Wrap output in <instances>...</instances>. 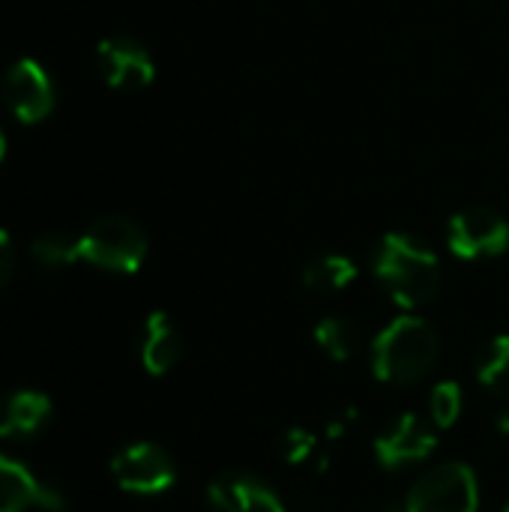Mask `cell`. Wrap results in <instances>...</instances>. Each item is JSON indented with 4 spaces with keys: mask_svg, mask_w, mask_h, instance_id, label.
<instances>
[{
    "mask_svg": "<svg viewBox=\"0 0 509 512\" xmlns=\"http://www.w3.org/2000/svg\"><path fill=\"white\" fill-rule=\"evenodd\" d=\"M354 420H357V408H348L345 414L333 417V420H330V426H327V438H330V441L342 438V435L348 432V426H351Z\"/></svg>",
    "mask_w": 509,
    "mask_h": 512,
    "instance_id": "21",
    "label": "cell"
},
{
    "mask_svg": "<svg viewBox=\"0 0 509 512\" xmlns=\"http://www.w3.org/2000/svg\"><path fill=\"white\" fill-rule=\"evenodd\" d=\"M465 399H462V387L456 381H441L435 384L432 396H429V420L435 423V429H453L456 420L462 417Z\"/></svg>",
    "mask_w": 509,
    "mask_h": 512,
    "instance_id": "18",
    "label": "cell"
},
{
    "mask_svg": "<svg viewBox=\"0 0 509 512\" xmlns=\"http://www.w3.org/2000/svg\"><path fill=\"white\" fill-rule=\"evenodd\" d=\"M12 267H15V252H12V240H9V234L0 228V288L9 282V276H12Z\"/></svg>",
    "mask_w": 509,
    "mask_h": 512,
    "instance_id": "20",
    "label": "cell"
},
{
    "mask_svg": "<svg viewBox=\"0 0 509 512\" xmlns=\"http://www.w3.org/2000/svg\"><path fill=\"white\" fill-rule=\"evenodd\" d=\"M315 453H318V438L303 426H291L276 438V456L285 465H306Z\"/></svg>",
    "mask_w": 509,
    "mask_h": 512,
    "instance_id": "19",
    "label": "cell"
},
{
    "mask_svg": "<svg viewBox=\"0 0 509 512\" xmlns=\"http://www.w3.org/2000/svg\"><path fill=\"white\" fill-rule=\"evenodd\" d=\"M447 246L465 261L498 258L509 249V222L495 207H465L447 225Z\"/></svg>",
    "mask_w": 509,
    "mask_h": 512,
    "instance_id": "5",
    "label": "cell"
},
{
    "mask_svg": "<svg viewBox=\"0 0 509 512\" xmlns=\"http://www.w3.org/2000/svg\"><path fill=\"white\" fill-rule=\"evenodd\" d=\"M210 512H285L279 495L249 474H222L207 486Z\"/></svg>",
    "mask_w": 509,
    "mask_h": 512,
    "instance_id": "11",
    "label": "cell"
},
{
    "mask_svg": "<svg viewBox=\"0 0 509 512\" xmlns=\"http://www.w3.org/2000/svg\"><path fill=\"white\" fill-rule=\"evenodd\" d=\"M357 279V264L348 255L330 252V255H318L306 264L303 270V285L315 294H336L345 291L351 282Z\"/></svg>",
    "mask_w": 509,
    "mask_h": 512,
    "instance_id": "14",
    "label": "cell"
},
{
    "mask_svg": "<svg viewBox=\"0 0 509 512\" xmlns=\"http://www.w3.org/2000/svg\"><path fill=\"white\" fill-rule=\"evenodd\" d=\"M33 258L45 267H69L75 261H81V249H78V237L72 234H63V231H48V234H39L30 246Z\"/></svg>",
    "mask_w": 509,
    "mask_h": 512,
    "instance_id": "17",
    "label": "cell"
},
{
    "mask_svg": "<svg viewBox=\"0 0 509 512\" xmlns=\"http://www.w3.org/2000/svg\"><path fill=\"white\" fill-rule=\"evenodd\" d=\"M3 153H6V138H3V129H0V159H3Z\"/></svg>",
    "mask_w": 509,
    "mask_h": 512,
    "instance_id": "23",
    "label": "cell"
},
{
    "mask_svg": "<svg viewBox=\"0 0 509 512\" xmlns=\"http://www.w3.org/2000/svg\"><path fill=\"white\" fill-rule=\"evenodd\" d=\"M51 420V399L39 390H12L0 396V438H33Z\"/></svg>",
    "mask_w": 509,
    "mask_h": 512,
    "instance_id": "12",
    "label": "cell"
},
{
    "mask_svg": "<svg viewBox=\"0 0 509 512\" xmlns=\"http://www.w3.org/2000/svg\"><path fill=\"white\" fill-rule=\"evenodd\" d=\"M183 357V336L168 312H150L141 333V366L150 375H168Z\"/></svg>",
    "mask_w": 509,
    "mask_h": 512,
    "instance_id": "13",
    "label": "cell"
},
{
    "mask_svg": "<svg viewBox=\"0 0 509 512\" xmlns=\"http://www.w3.org/2000/svg\"><path fill=\"white\" fill-rule=\"evenodd\" d=\"M384 512H405V507H396V504H393V507H387Z\"/></svg>",
    "mask_w": 509,
    "mask_h": 512,
    "instance_id": "24",
    "label": "cell"
},
{
    "mask_svg": "<svg viewBox=\"0 0 509 512\" xmlns=\"http://www.w3.org/2000/svg\"><path fill=\"white\" fill-rule=\"evenodd\" d=\"M81 261L108 273H135L147 258V234L126 216H102L78 237Z\"/></svg>",
    "mask_w": 509,
    "mask_h": 512,
    "instance_id": "3",
    "label": "cell"
},
{
    "mask_svg": "<svg viewBox=\"0 0 509 512\" xmlns=\"http://www.w3.org/2000/svg\"><path fill=\"white\" fill-rule=\"evenodd\" d=\"M477 378L486 390L509 402V336H495L480 360H477Z\"/></svg>",
    "mask_w": 509,
    "mask_h": 512,
    "instance_id": "16",
    "label": "cell"
},
{
    "mask_svg": "<svg viewBox=\"0 0 509 512\" xmlns=\"http://www.w3.org/2000/svg\"><path fill=\"white\" fill-rule=\"evenodd\" d=\"M111 477L129 495H162L177 483V468L159 444L138 441L111 459Z\"/></svg>",
    "mask_w": 509,
    "mask_h": 512,
    "instance_id": "6",
    "label": "cell"
},
{
    "mask_svg": "<svg viewBox=\"0 0 509 512\" xmlns=\"http://www.w3.org/2000/svg\"><path fill=\"white\" fill-rule=\"evenodd\" d=\"M372 273L390 300L408 312L423 309L441 291V261L417 237L393 231L384 234L372 252Z\"/></svg>",
    "mask_w": 509,
    "mask_h": 512,
    "instance_id": "1",
    "label": "cell"
},
{
    "mask_svg": "<svg viewBox=\"0 0 509 512\" xmlns=\"http://www.w3.org/2000/svg\"><path fill=\"white\" fill-rule=\"evenodd\" d=\"M96 66L99 75L108 87L117 90H141L153 81L156 63L147 51L132 36H108L96 45Z\"/></svg>",
    "mask_w": 509,
    "mask_h": 512,
    "instance_id": "9",
    "label": "cell"
},
{
    "mask_svg": "<svg viewBox=\"0 0 509 512\" xmlns=\"http://www.w3.org/2000/svg\"><path fill=\"white\" fill-rule=\"evenodd\" d=\"M0 96H3L6 108L21 123H39L54 108V84H51L48 72L36 60H30V57L15 60L3 72Z\"/></svg>",
    "mask_w": 509,
    "mask_h": 512,
    "instance_id": "7",
    "label": "cell"
},
{
    "mask_svg": "<svg viewBox=\"0 0 509 512\" xmlns=\"http://www.w3.org/2000/svg\"><path fill=\"white\" fill-rule=\"evenodd\" d=\"M312 336H315L318 348L336 363H345L360 351V327L351 318H342V315L318 321Z\"/></svg>",
    "mask_w": 509,
    "mask_h": 512,
    "instance_id": "15",
    "label": "cell"
},
{
    "mask_svg": "<svg viewBox=\"0 0 509 512\" xmlns=\"http://www.w3.org/2000/svg\"><path fill=\"white\" fill-rule=\"evenodd\" d=\"M405 512H477L480 483L471 465L447 462L426 471L408 492Z\"/></svg>",
    "mask_w": 509,
    "mask_h": 512,
    "instance_id": "4",
    "label": "cell"
},
{
    "mask_svg": "<svg viewBox=\"0 0 509 512\" xmlns=\"http://www.w3.org/2000/svg\"><path fill=\"white\" fill-rule=\"evenodd\" d=\"M504 512H509V501H507V507H504Z\"/></svg>",
    "mask_w": 509,
    "mask_h": 512,
    "instance_id": "25",
    "label": "cell"
},
{
    "mask_svg": "<svg viewBox=\"0 0 509 512\" xmlns=\"http://www.w3.org/2000/svg\"><path fill=\"white\" fill-rule=\"evenodd\" d=\"M63 512L66 498L51 483L39 480L24 462L0 453V512Z\"/></svg>",
    "mask_w": 509,
    "mask_h": 512,
    "instance_id": "10",
    "label": "cell"
},
{
    "mask_svg": "<svg viewBox=\"0 0 509 512\" xmlns=\"http://www.w3.org/2000/svg\"><path fill=\"white\" fill-rule=\"evenodd\" d=\"M495 429H498L501 435H507L509 438V405L504 408V411H501V414H498V420H495Z\"/></svg>",
    "mask_w": 509,
    "mask_h": 512,
    "instance_id": "22",
    "label": "cell"
},
{
    "mask_svg": "<svg viewBox=\"0 0 509 512\" xmlns=\"http://www.w3.org/2000/svg\"><path fill=\"white\" fill-rule=\"evenodd\" d=\"M438 450L435 423H426L417 414H402L375 438V459L384 471H402L426 462Z\"/></svg>",
    "mask_w": 509,
    "mask_h": 512,
    "instance_id": "8",
    "label": "cell"
},
{
    "mask_svg": "<svg viewBox=\"0 0 509 512\" xmlns=\"http://www.w3.org/2000/svg\"><path fill=\"white\" fill-rule=\"evenodd\" d=\"M441 354L438 330L420 315L390 321L372 342V372L381 384L411 387L429 378Z\"/></svg>",
    "mask_w": 509,
    "mask_h": 512,
    "instance_id": "2",
    "label": "cell"
}]
</instances>
